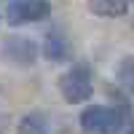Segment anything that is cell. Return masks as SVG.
<instances>
[{"instance_id":"52a82bcc","label":"cell","mask_w":134,"mask_h":134,"mask_svg":"<svg viewBox=\"0 0 134 134\" xmlns=\"http://www.w3.org/2000/svg\"><path fill=\"white\" fill-rule=\"evenodd\" d=\"M46 121L40 115H24L19 121V134H46Z\"/></svg>"},{"instance_id":"7a4b0ae2","label":"cell","mask_w":134,"mask_h":134,"mask_svg":"<svg viewBox=\"0 0 134 134\" xmlns=\"http://www.w3.org/2000/svg\"><path fill=\"white\" fill-rule=\"evenodd\" d=\"M59 94L70 105H83L94 94V70L86 62H75L70 70L59 78Z\"/></svg>"},{"instance_id":"6da1fadb","label":"cell","mask_w":134,"mask_h":134,"mask_svg":"<svg viewBox=\"0 0 134 134\" xmlns=\"http://www.w3.org/2000/svg\"><path fill=\"white\" fill-rule=\"evenodd\" d=\"M81 129L86 134H121V129H126L131 134V121H129V110L121 113L118 107L110 105H88L81 113Z\"/></svg>"},{"instance_id":"8992f818","label":"cell","mask_w":134,"mask_h":134,"mask_svg":"<svg viewBox=\"0 0 134 134\" xmlns=\"http://www.w3.org/2000/svg\"><path fill=\"white\" fill-rule=\"evenodd\" d=\"M88 11L94 16H102V19H118V16H126L129 8H131V0H86Z\"/></svg>"},{"instance_id":"5b68a950","label":"cell","mask_w":134,"mask_h":134,"mask_svg":"<svg viewBox=\"0 0 134 134\" xmlns=\"http://www.w3.org/2000/svg\"><path fill=\"white\" fill-rule=\"evenodd\" d=\"M43 57L48 62H67L72 59V46L62 32H46V40H43Z\"/></svg>"},{"instance_id":"277c9868","label":"cell","mask_w":134,"mask_h":134,"mask_svg":"<svg viewBox=\"0 0 134 134\" xmlns=\"http://www.w3.org/2000/svg\"><path fill=\"white\" fill-rule=\"evenodd\" d=\"M3 59L11 62V64H21V67L35 64V59H38V46H35L30 38L14 35V38L3 40Z\"/></svg>"},{"instance_id":"ba28073f","label":"cell","mask_w":134,"mask_h":134,"mask_svg":"<svg viewBox=\"0 0 134 134\" xmlns=\"http://www.w3.org/2000/svg\"><path fill=\"white\" fill-rule=\"evenodd\" d=\"M0 16H3V14H0Z\"/></svg>"},{"instance_id":"3957f363","label":"cell","mask_w":134,"mask_h":134,"mask_svg":"<svg viewBox=\"0 0 134 134\" xmlns=\"http://www.w3.org/2000/svg\"><path fill=\"white\" fill-rule=\"evenodd\" d=\"M48 14H51L48 0H8L5 5V19L11 27L35 24V21H43Z\"/></svg>"}]
</instances>
